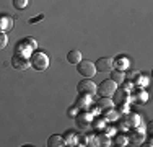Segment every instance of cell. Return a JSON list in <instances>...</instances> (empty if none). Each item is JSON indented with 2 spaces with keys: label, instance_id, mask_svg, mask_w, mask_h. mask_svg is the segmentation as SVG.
<instances>
[{
  "label": "cell",
  "instance_id": "6da1fadb",
  "mask_svg": "<svg viewBox=\"0 0 153 147\" xmlns=\"http://www.w3.org/2000/svg\"><path fill=\"white\" fill-rule=\"evenodd\" d=\"M30 65L34 70L42 72L49 67V57H47V54L42 52V51H33L31 56H30Z\"/></svg>",
  "mask_w": 153,
  "mask_h": 147
},
{
  "label": "cell",
  "instance_id": "7a4b0ae2",
  "mask_svg": "<svg viewBox=\"0 0 153 147\" xmlns=\"http://www.w3.org/2000/svg\"><path fill=\"white\" fill-rule=\"evenodd\" d=\"M36 47H38V43H36V39L31 38V36H28V38H23L20 43L16 44L15 52L23 54V56H28V57H30L33 51H36Z\"/></svg>",
  "mask_w": 153,
  "mask_h": 147
},
{
  "label": "cell",
  "instance_id": "3957f363",
  "mask_svg": "<svg viewBox=\"0 0 153 147\" xmlns=\"http://www.w3.org/2000/svg\"><path fill=\"white\" fill-rule=\"evenodd\" d=\"M93 115L90 111H86V110H82V111H78V115L75 116V121H76V126H78L80 131L86 132L91 129V121H93Z\"/></svg>",
  "mask_w": 153,
  "mask_h": 147
},
{
  "label": "cell",
  "instance_id": "277c9868",
  "mask_svg": "<svg viewBox=\"0 0 153 147\" xmlns=\"http://www.w3.org/2000/svg\"><path fill=\"white\" fill-rule=\"evenodd\" d=\"M116 90H117V83H116L114 80H111V79L103 80L100 85H96V93L100 95V97H109V98H112V93H114Z\"/></svg>",
  "mask_w": 153,
  "mask_h": 147
},
{
  "label": "cell",
  "instance_id": "5b68a950",
  "mask_svg": "<svg viewBox=\"0 0 153 147\" xmlns=\"http://www.w3.org/2000/svg\"><path fill=\"white\" fill-rule=\"evenodd\" d=\"M76 70L78 74L83 77V79H93L94 74H96V67H94V62L91 61H80L78 64H76Z\"/></svg>",
  "mask_w": 153,
  "mask_h": 147
},
{
  "label": "cell",
  "instance_id": "8992f818",
  "mask_svg": "<svg viewBox=\"0 0 153 147\" xmlns=\"http://www.w3.org/2000/svg\"><path fill=\"white\" fill-rule=\"evenodd\" d=\"M76 92L93 97V95L96 93V83H94L91 79H83V80H80L78 85H76Z\"/></svg>",
  "mask_w": 153,
  "mask_h": 147
},
{
  "label": "cell",
  "instance_id": "52a82bcc",
  "mask_svg": "<svg viewBox=\"0 0 153 147\" xmlns=\"http://www.w3.org/2000/svg\"><path fill=\"white\" fill-rule=\"evenodd\" d=\"M12 67L16 69V70H26L28 67H31L30 65V57L15 52L13 57H12Z\"/></svg>",
  "mask_w": 153,
  "mask_h": 147
},
{
  "label": "cell",
  "instance_id": "ba28073f",
  "mask_svg": "<svg viewBox=\"0 0 153 147\" xmlns=\"http://www.w3.org/2000/svg\"><path fill=\"white\" fill-rule=\"evenodd\" d=\"M129 92H126L124 88H119L117 87V90L112 93V103H114L116 106H121V105H129L130 103V97H129Z\"/></svg>",
  "mask_w": 153,
  "mask_h": 147
},
{
  "label": "cell",
  "instance_id": "9c48e42d",
  "mask_svg": "<svg viewBox=\"0 0 153 147\" xmlns=\"http://www.w3.org/2000/svg\"><path fill=\"white\" fill-rule=\"evenodd\" d=\"M132 132H130V136H127V139H129V142L132 146H142L145 141V131L142 129V128H132Z\"/></svg>",
  "mask_w": 153,
  "mask_h": 147
},
{
  "label": "cell",
  "instance_id": "30bf717a",
  "mask_svg": "<svg viewBox=\"0 0 153 147\" xmlns=\"http://www.w3.org/2000/svg\"><path fill=\"white\" fill-rule=\"evenodd\" d=\"M94 67H96V72H111L112 67H114V59L100 57L96 62H94Z\"/></svg>",
  "mask_w": 153,
  "mask_h": 147
},
{
  "label": "cell",
  "instance_id": "8fae6325",
  "mask_svg": "<svg viewBox=\"0 0 153 147\" xmlns=\"http://www.w3.org/2000/svg\"><path fill=\"white\" fill-rule=\"evenodd\" d=\"M132 95H129L130 100L135 101V103H145L148 100V93L143 90V87H138V88H132Z\"/></svg>",
  "mask_w": 153,
  "mask_h": 147
},
{
  "label": "cell",
  "instance_id": "7c38bea8",
  "mask_svg": "<svg viewBox=\"0 0 153 147\" xmlns=\"http://www.w3.org/2000/svg\"><path fill=\"white\" fill-rule=\"evenodd\" d=\"M15 26V21H13V18L10 16L8 13H0V31L7 33L10 31V29H13Z\"/></svg>",
  "mask_w": 153,
  "mask_h": 147
},
{
  "label": "cell",
  "instance_id": "4fadbf2b",
  "mask_svg": "<svg viewBox=\"0 0 153 147\" xmlns=\"http://www.w3.org/2000/svg\"><path fill=\"white\" fill-rule=\"evenodd\" d=\"M91 98H93V97H90V95L78 93V98H76V101H75V106H76L78 110H88L90 105L93 103Z\"/></svg>",
  "mask_w": 153,
  "mask_h": 147
},
{
  "label": "cell",
  "instance_id": "5bb4252c",
  "mask_svg": "<svg viewBox=\"0 0 153 147\" xmlns=\"http://www.w3.org/2000/svg\"><path fill=\"white\" fill-rule=\"evenodd\" d=\"M124 121H126V124H127V128H129V129L140 126V123H142L140 116H138L137 113H129V111L126 113V118H124Z\"/></svg>",
  "mask_w": 153,
  "mask_h": 147
},
{
  "label": "cell",
  "instance_id": "9a60e30c",
  "mask_svg": "<svg viewBox=\"0 0 153 147\" xmlns=\"http://www.w3.org/2000/svg\"><path fill=\"white\" fill-rule=\"evenodd\" d=\"M94 146H101V147H109L111 146V137L106 132H98L94 136Z\"/></svg>",
  "mask_w": 153,
  "mask_h": 147
},
{
  "label": "cell",
  "instance_id": "2e32d148",
  "mask_svg": "<svg viewBox=\"0 0 153 147\" xmlns=\"http://www.w3.org/2000/svg\"><path fill=\"white\" fill-rule=\"evenodd\" d=\"M62 137H64L65 146H76V139H78V134H76L75 131L68 129V131H65V134L62 136Z\"/></svg>",
  "mask_w": 153,
  "mask_h": 147
},
{
  "label": "cell",
  "instance_id": "e0dca14e",
  "mask_svg": "<svg viewBox=\"0 0 153 147\" xmlns=\"http://www.w3.org/2000/svg\"><path fill=\"white\" fill-rule=\"evenodd\" d=\"M98 108L101 110V111H104V110H109V108H114V103H112V98L109 97H100V100L96 101Z\"/></svg>",
  "mask_w": 153,
  "mask_h": 147
},
{
  "label": "cell",
  "instance_id": "ac0fdd59",
  "mask_svg": "<svg viewBox=\"0 0 153 147\" xmlns=\"http://www.w3.org/2000/svg\"><path fill=\"white\" fill-rule=\"evenodd\" d=\"M47 146L49 147H62V146H65L64 137H62L60 134H52L49 139H47Z\"/></svg>",
  "mask_w": 153,
  "mask_h": 147
},
{
  "label": "cell",
  "instance_id": "d6986e66",
  "mask_svg": "<svg viewBox=\"0 0 153 147\" xmlns=\"http://www.w3.org/2000/svg\"><path fill=\"white\" fill-rule=\"evenodd\" d=\"M111 80H114L119 87V85H122V82L126 80V74H124V70H119V69L111 70Z\"/></svg>",
  "mask_w": 153,
  "mask_h": 147
},
{
  "label": "cell",
  "instance_id": "ffe728a7",
  "mask_svg": "<svg viewBox=\"0 0 153 147\" xmlns=\"http://www.w3.org/2000/svg\"><path fill=\"white\" fill-rule=\"evenodd\" d=\"M67 61L70 62V64H78L80 61H82V52H80L78 49H72L70 52L67 54Z\"/></svg>",
  "mask_w": 153,
  "mask_h": 147
},
{
  "label": "cell",
  "instance_id": "44dd1931",
  "mask_svg": "<svg viewBox=\"0 0 153 147\" xmlns=\"http://www.w3.org/2000/svg\"><path fill=\"white\" fill-rule=\"evenodd\" d=\"M101 113H103V116L106 121H117L119 119V113H117V110H114V108L104 110V111H101Z\"/></svg>",
  "mask_w": 153,
  "mask_h": 147
},
{
  "label": "cell",
  "instance_id": "7402d4cb",
  "mask_svg": "<svg viewBox=\"0 0 153 147\" xmlns=\"http://www.w3.org/2000/svg\"><path fill=\"white\" fill-rule=\"evenodd\" d=\"M104 126H106V119L104 118H93L91 121V128L94 131H104Z\"/></svg>",
  "mask_w": 153,
  "mask_h": 147
},
{
  "label": "cell",
  "instance_id": "603a6c76",
  "mask_svg": "<svg viewBox=\"0 0 153 147\" xmlns=\"http://www.w3.org/2000/svg\"><path fill=\"white\" fill-rule=\"evenodd\" d=\"M114 64H116V67H117L119 70H126V69H129V61H127V57H124V56H119L114 61Z\"/></svg>",
  "mask_w": 153,
  "mask_h": 147
},
{
  "label": "cell",
  "instance_id": "cb8c5ba5",
  "mask_svg": "<svg viewBox=\"0 0 153 147\" xmlns=\"http://www.w3.org/2000/svg\"><path fill=\"white\" fill-rule=\"evenodd\" d=\"M127 144H129V139H127L126 134H117V136H116V146L124 147V146H127Z\"/></svg>",
  "mask_w": 153,
  "mask_h": 147
},
{
  "label": "cell",
  "instance_id": "d4e9b609",
  "mask_svg": "<svg viewBox=\"0 0 153 147\" xmlns=\"http://www.w3.org/2000/svg\"><path fill=\"white\" fill-rule=\"evenodd\" d=\"M12 3L16 10H25L28 7V3H30V0H12Z\"/></svg>",
  "mask_w": 153,
  "mask_h": 147
},
{
  "label": "cell",
  "instance_id": "484cf974",
  "mask_svg": "<svg viewBox=\"0 0 153 147\" xmlns=\"http://www.w3.org/2000/svg\"><path fill=\"white\" fill-rule=\"evenodd\" d=\"M7 43H8V38H7V33L0 31V49H5Z\"/></svg>",
  "mask_w": 153,
  "mask_h": 147
},
{
  "label": "cell",
  "instance_id": "4316f807",
  "mask_svg": "<svg viewBox=\"0 0 153 147\" xmlns=\"http://www.w3.org/2000/svg\"><path fill=\"white\" fill-rule=\"evenodd\" d=\"M67 115H68V118H75L76 115H78V108L74 105L72 108H68V111H67Z\"/></svg>",
  "mask_w": 153,
  "mask_h": 147
},
{
  "label": "cell",
  "instance_id": "83f0119b",
  "mask_svg": "<svg viewBox=\"0 0 153 147\" xmlns=\"http://www.w3.org/2000/svg\"><path fill=\"white\" fill-rule=\"evenodd\" d=\"M138 74H140V72H137V70H130L129 74H127V79L132 80V82H135V79L138 77Z\"/></svg>",
  "mask_w": 153,
  "mask_h": 147
},
{
  "label": "cell",
  "instance_id": "f1b7e54d",
  "mask_svg": "<svg viewBox=\"0 0 153 147\" xmlns=\"http://www.w3.org/2000/svg\"><path fill=\"white\" fill-rule=\"evenodd\" d=\"M41 20H44V13H39L38 16H33V18H30V23L33 25V23H38V21H41Z\"/></svg>",
  "mask_w": 153,
  "mask_h": 147
},
{
  "label": "cell",
  "instance_id": "f546056e",
  "mask_svg": "<svg viewBox=\"0 0 153 147\" xmlns=\"http://www.w3.org/2000/svg\"><path fill=\"white\" fill-rule=\"evenodd\" d=\"M116 131H117V129H116L114 126H108V128H106V134L109 136V137H111V136H114Z\"/></svg>",
  "mask_w": 153,
  "mask_h": 147
},
{
  "label": "cell",
  "instance_id": "4dcf8cb0",
  "mask_svg": "<svg viewBox=\"0 0 153 147\" xmlns=\"http://www.w3.org/2000/svg\"><path fill=\"white\" fill-rule=\"evenodd\" d=\"M145 146H148V147H152L153 144H152V139H148V141H147V144H145Z\"/></svg>",
  "mask_w": 153,
  "mask_h": 147
}]
</instances>
